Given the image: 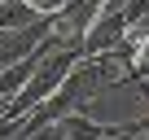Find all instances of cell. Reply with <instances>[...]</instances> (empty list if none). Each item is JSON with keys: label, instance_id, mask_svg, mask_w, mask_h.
<instances>
[{"label": "cell", "instance_id": "7a4b0ae2", "mask_svg": "<svg viewBox=\"0 0 149 140\" xmlns=\"http://www.w3.org/2000/svg\"><path fill=\"white\" fill-rule=\"evenodd\" d=\"M5 110H9V105H0V118H5Z\"/></svg>", "mask_w": 149, "mask_h": 140}, {"label": "cell", "instance_id": "6da1fadb", "mask_svg": "<svg viewBox=\"0 0 149 140\" xmlns=\"http://www.w3.org/2000/svg\"><path fill=\"white\" fill-rule=\"evenodd\" d=\"M44 13L31 5V0H0V31H22V26H35Z\"/></svg>", "mask_w": 149, "mask_h": 140}]
</instances>
